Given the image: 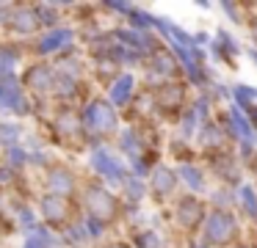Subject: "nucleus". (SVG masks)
I'll return each mask as SVG.
<instances>
[{
	"label": "nucleus",
	"mask_w": 257,
	"mask_h": 248,
	"mask_svg": "<svg viewBox=\"0 0 257 248\" xmlns=\"http://www.w3.org/2000/svg\"><path fill=\"white\" fill-rule=\"evenodd\" d=\"M235 231H238L235 229V220L227 212H213L207 218L205 234H207V242H213V245H227V242H232Z\"/></svg>",
	"instance_id": "f257e3e1"
},
{
	"label": "nucleus",
	"mask_w": 257,
	"mask_h": 248,
	"mask_svg": "<svg viewBox=\"0 0 257 248\" xmlns=\"http://www.w3.org/2000/svg\"><path fill=\"white\" fill-rule=\"evenodd\" d=\"M89 209H91V215H94L97 220H102V223H111V220L119 215L116 198H113L108 190H102V187H89Z\"/></svg>",
	"instance_id": "f03ea898"
},
{
	"label": "nucleus",
	"mask_w": 257,
	"mask_h": 248,
	"mask_svg": "<svg viewBox=\"0 0 257 248\" xmlns=\"http://www.w3.org/2000/svg\"><path fill=\"white\" fill-rule=\"evenodd\" d=\"M42 212H45L47 223H53V226H64L75 218V209H72V204H69V198L56 196V193L42 201Z\"/></svg>",
	"instance_id": "7ed1b4c3"
},
{
	"label": "nucleus",
	"mask_w": 257,
	"mask_h": 248,
	"mask_svg": "<svg viewBox=\"0 0 257 248\" xmlns=\"http://www.w3.org/2000/svg\"><path fill=\"white\" fill-rule=\"evenodd\" d=\"M86 121L94 132H113L116 130V113L105 102H91L86 110Z\"/></svg>",
	"instance_id": "20e7f679"
},
{
	"label": "nucleus",
	"mask_w": 257,
	"mask_h": 248,
	"mask_svg": "<svg viewBox=\"0 0 257 248\" xmlns=\"http://www.w3.org/2000/svg\"><path fill=\"white\" fill-rule=\"evenodd\" d=\"M205 218V207H202L196 198H183L177 207V220L185 226V229H194L199 220Z\"/></svg>",
	"instance_id": "39448f33"
},
{
	"label": "nucleus",
	"mask_w": 257,
	"mask_h": 248,
	"mask_svg": "<svg viewBox=\"0 0 257 248\" xmlns=\"http://www.w3.org/2000/svg\"><path fill=\"white\" fill-rule=\"evenodd\" d=\"M56 132H58V138H64L67 143L80 141V124L72 116V110H61V113L56 116Z\"/></svg>",
	"instance_id": "423d86ee"
},
{
	"label": "nucleus",
	"mask_w": 257,
	"mask_h": 248,
	"mask_svg": "<svg viewBox=\"0 0 257 248\" xmlns=\"http://www.w3.org/2000/svg\"><path fill=\"white\" fill-rule=\"evenodd\" d=\"M0 110H14L25 113V99L14 83H0Z\"/></svg>",
	"instance_id": "0eeeda50"
},
{
	"label": "nucleus",
	"mask_w": 257,
	"mask_h": 248,
	"mask_svg": "<svg viewBox=\"0 0 257 248\" xmlns=\"http://www.w3.org/2000/svg\"><path fill=\"white\" fill-rule=\"evenodd\" d=\"M91 163H94V168L100 171V174H105L108 179H113V182L122 179V165H119L108 152H94L91 154Z\"/></svg>",
	"instance_id": "6e6552de"
},
{
	"label": "nucleus",
	"mask_w": 257,
	"mask_h": 248,
	"mask_svg": "<svg viewBox=\"0 0 257 248\" xmlns=\"http://www.w3.org/2000/svg\"><path fill=\"white\" fill-rule=\"evenodd\" d=\"M25 83H28V88H34V91H45V88H50V83H53L50 66H45V64L31 66V69L25 72Z\"/></svg>",
	"instance_id": "1a4fd4ad"
},
{
	"label": "nucleus",
	"mask_w": 257,
	"mask_h": 248,
	"mask_svg": "<svg viewBox=\"0 0 257 248\" xmlns=\"http://www.w3.org/2000/svg\"><path fill=\"white\" fill-rule=\"evenodd\" d=\"M36 25H39V17H36V11H31V9H20L17 14H14V22H12V28L20 31V33H34Z\"/></svg>",
	"instance_id": "9d476101"
},
{
	"label": "nucleus",
	"mask_w": 257,
	"mask_h": 248,
	"mask_svg": "<svg viewBox=\"0 0 257 248\" xmlns=\"http://www.w3.org/2000/svg\"><path fill=\"white\" fill-rule=\"evenodd\" d=\"M158 105L161 108H180L183 105V86H163L158 94Z\"/></svg>",
	"instance_id": "9b49d317"
},
{
	"label": "nucleus",
	"mask_w": 257,
	"mask_h": 248,
	"mask_svg": "<svg viewBox=\"0 0 257 248\" xmlns=\"http://www.w3.org/2000/svg\"><path fill=\"white\" fill-rule=\"evenodd\" d=\"M152 190L158 193V198L166 196V193L174 190V174L169 168H158L155 176H152Z\"/></svg>",
	"instance_id": "f8f14e48"
},
{
	"label": "nucleus",
	"mask_w": 257,
	"mask_h": 248,
	"mask_svg": "<svg viewBox=\"0 0 257 248\" xmlns=\"http://www.w3.org/2000/svg\"><path fill=\"white\" fill-rule=\"evenodd\" d=\"M50 187L56 190V196H64V193L72 190V174H67L64 168H56L50 176Z\"/></svg>",
	"instance_id": "ddd939ff"
},
{
	"label": "nucleus",
	"mask_w": 257,
	"mask_h": 248,
	"mask_svg": "<svg viewBox=\"0 0 257 248\" xmlns=\"http://www.w3.org/2000/svg\"><path fill=\"white\" fill-rule=\"evenodd\" d=\"M69 39H72V33H69V31H53L50 36L42 42V50H45V53H47V50H58V47H64Z\"/></svg>",
	"instance_id": "4468645a"
},
{
	"label": "nucleus",
	"mask_w": 257,
	"mask_h": 248,
	"mask_svg": "<svg viewBox=\"0 0 257 248\" xmlns=\"http://www.w3.org/2000/svg\"><path fill=\"white\" fill-rule=\"evenodd\" d=\"M130 86H133V80H130V77H122V80L113 86V102L122 105L124 99H127V94H130Z\"/></svg>",
	"instance_id": "2eb2a0df"
},
{
	"label": "nucleus",
	"mask_w": 257,
	"mask_h": 248,
	"mask_svg": "<svg viewBox=\"0 0 257 248\" xmlns=\"http://www.w3.org/2000/svg\"><path fill=\"white\" fill-rule=\"evenodd\" d=\"M183 179L188 182L191 187H196V190H199V187L205 185V179L199 176V171H196V168H191V165H185V168H183Z\"/></svg>",
	"instance_id": "dca6fc26"
},
{
	"label": "nucleus",
	"mask_w": 257,
	"mask_h": 248,
	"mask_svg": "<svg viewBox=\"0 0 257 248\" xmlns=\"http://www.w3.org/2000/svg\"><path fill=\"white\" fill-rule=\"evenodd\" d=\"M139 245H141V248H158L161 242H158V237L152 234V231H144V234L139 237Z\"/></svg>",
	"instance_id": "f3484780"
},
{
	"label": "nucleus",
	"mask_w": 257,
	"mask_h": 248,
	"mask_svg": "<svg viewBox=\"0 0 257 248\" xmlns=\"http://www.w3.org/2000/svg\"><path fill=\"white\" fill-rule=\"evenodd\" d=\"M243 207L249 209L251 215H257V201H254V193H251L249 187H246V190H243Z\"/></svg>",
	"instance_id": "a211bd4d"
},
{
	"label": "nucleus",
	"mask_w": 257,
	"mask_h": 248,
	"mask_svg": "<svg viewBox=\"0 0 257 248\" xmlns=\"http://www.w3.org/2000/svg\"><path fill=\"white\" fill-rule=\"evenodd\" d=\"M0 130H3V138H9V141L17 138V127H0Z\"/></svg>",
	"instance_id": "6ab92c4d"
},
{
	"label": "nucleus",
	"mask_w": 257,
	"mask_h": 248,
	"mask_svg": "<svg viewBox=\"0 0 257 248\" xmlns=\"http://www.w3.org/2000/svg\"><path fill=\"white\" fill-rule=\"evenodd\" d=\"M108 248H127L124 242H113V245H108Z\"/></svg>",
	"instance_id": "aec40b11"
},
{
	"label": "nucleus",
	"mask_w": 257,
	"mask_h": 248,
	"mask_svg": "<svg viewBox=\"0 0 257 248\" xmlns=\"http://www.w3.org/2000/svg\"><path fill=\"white\" fill-rule=\"evenodd\" d=\"M0 212H3V207H0Z\"/></svg>",
	"instance_id": "412c9836"
}]
</instances>
